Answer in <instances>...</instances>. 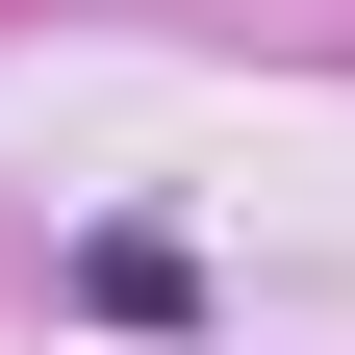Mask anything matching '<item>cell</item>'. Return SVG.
I'll use <instances>...</instances> for the list:
<instances>
[{"label":"cell","instance_id":"1","mask_svg":"<svg viewBox=\"0 0 355 355\" xmlns=\"http://www.w3.org/2000/svg\"><path fill=\"white\" fill-rule=\"evenodd\" d=\"M76 304H102V330H178L203 279H178V229H102V254H76Z\"/></svg>","mask_w":355,"mask_h":355}]
</instances>
